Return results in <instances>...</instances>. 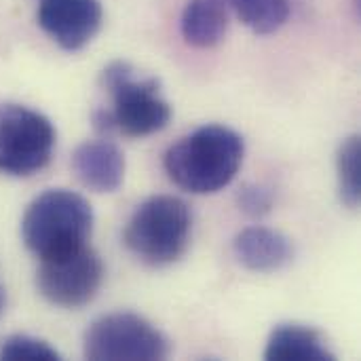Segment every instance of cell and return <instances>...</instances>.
<instances>
[{
	"label": "cell",
	"mask_w": 361,
	"mask_h": 361,
	"mask_svg": "<svg viewBox=\"0 0 361 361\" xmlns=\"http://www.w3.org/2000/svg\"><path fill=\"white\" fill-rule=\"evenodd\" d=\"M190 207L173 195L146 199L125 226L127 250L150 267H167L184 256L190 243Z\"/></svg>",
	"instance_id": "277c9868"
},
{
	"label": "cell",
	"mask_w": 361,
	"mask_h": 361,
	"mask_svg": "<svg viewBox=\"0 0 361 361\" xmlns=\"http://www.w3.org/2000/svg\"><path fill=\"white\" fill-rule=\"evenodd\" d=\"M231 8L243 25L260 36L275 34L290 19V0H231Z\"/></svg>",
	"instance_id": "4fadbf2b"
},
{
	"label": "cell",
	"mask_w": 361,
	"mask_h": 361,
	"mask_svg": "<svg viewBox=\"0 0 361 361\" xmlns=\"http://www.w3.org/2000/svg\"><path fill=\"white\" fill-rule=\"evenodd\" d=\"M237 201H239V207L245 216L258 220V218H264L267 214H271L275 197H273V190L269 186L250 182V184L241 186Z\"/></svg>",
	"instance_id": "2e32d148"
},
{
	"label": "cell",
	"mask_w": 361,
	"mask_h": 361,
	"mask_svg": "<svg viewBox=\"0 0 361 361\" xmlns=\"http://www.w3.org/2000/svg\"><path fill=\"white\" fill-rule=\"evenodd\" d=\"M104 283V262L99 254L82 245L76 252L40 260L36 286L42 298L61 309L89 305Z\"/></svg>",
	"instance_id": "52a82bcc"
},
{
	"label": "cell",
	"mask_w": 361,
	"mask_h": 361,
	"mask_svg": "<svg viewBox=\"0 0 361 361\" xmlns=\"http://www.w3.org/2000/svg\"><path fill=\"white\" fill-rule=\"evenodd\" d=\"M55 148L53 123L21 104H0V171L32 176L49 165Z\"/></svg>",
	"instance_id": "8992f818"
},
{
	"label": "cell",
	"mask_w": 361,
	"mask_h": 361,
	"mask_svg": "<svg viewBox=\"0 0 361 361\" xmlns=\"http://www.w3.org/2000/svg\"><path fill=\"white\" fill-rule=\"evenodd\" d=\"M243 137L224 125H205L184 135L165 152L169 180L192 195H214L226 188L243 165Z\"/></svg>",
	"instance_id": "6da1fadb"
},
{
	"label": "cell",
	"mask_w": 361,
	"mask_h": 361,
	"mask_svg": "<svg viewBox=\"0 0 361 361\" xmlns=\"http://www.w3.org/2000/svg\"><path fill=\"white\" fill-rule=\"evenodd\" d=\"M99 80L112 95V108L93 112V127L99 133L118 131L127 137H146L167 127L171 106L163 99L157 78H140L129 61L116 59L104 68Z\"/></svg>",
	"instance_id": "7a4b0ae2"
},
{
	"label": "cell",
	"mask_w": 361,
	"mask_h": 361,
	"mask_svg": "<svg viewBox=\"0 0 361 361\" xmlns=\"http://www.w3.org/2000/svg\"><path fill=\"white\" fill-rule=\"evenodd\" d=\"M231 15V0H188L180 19L182 38L190 47L212 49L226 36Z\"/></svg>",
	"instance_id": "8fae6325"
},
{
	"label": "cell",
	"mask_w": 361,
	"mask_h": 361,
	"mask_svg": "<svg viewBox=\"0 0 361 361\" xmlns=\"http://www.w3.org/2000/svg\"><path fill=\"white\" fill-rule=\"evenodd\" d=\"M93 228L89 201L66 188L38 195L21 218V239L40 260L57 258L87 245Z\"/></svg>",
	"instance_id": "3957f363"
},
{
	"label": "cell",
	"mask_w": 361,
	"mask_h": 361,
	"mask_svg": "<svg viewBox=\"0 0 361 361\" xmlns=\"http://www.w3.org/2000/svg\"><path fill=\"white\" fill-rule=\"evenodd\" d=\"M38 25L66 51H80L102 27L104 6L99 0H40Z\"/></svg>",
	"instance_id": "ba28073f"
},
{
	"label": "cell",
	"mask_w": 361,
	"mask_h": 361,
	"mask_svg": "<svg viewBox=\"0 0 361 361\" xmlns=\"http://www.w3.org/2000/svg\"><path fill=\"white\" fill-rule=\"evenodd\" d=\"M169 355V341L135 313H110L85 332V357L93 361H159Z\"/></svg>",
	"instance_id": "5b68a950"
},
{
	"label": "cell",
	"mask_w": 361,
	"mask_h": 361,
	"mask_svg": "<svg viewBox=\"0 0 361 361\" xmlns=\"http://www.w3.org/2000/svg\"><path fill=\"white\" fill-rule=\"evenodd\" d=\"M233 254L241 267L254 273H275L294 258L292 241L267 226H247L233 241Z\"/></svg>",
	"instance_id": "30bf717a"
},
{
	"label": "cell",
	"mask_w": 361,
	"mask_h": 361,
	"mask_svg": "<svg viewBox=\"0 0 361 361\" xmlns=\"http://www.w3.org/2000/svg\"><path fill=\"white\" fill-rule=\"evenodd\" d=\"M72 169L93 192H114L125 180V154L110 140H91L72 154Z\"/></svg>",
	"instance_id": "9c48e42d"
},
{
	"label": "cell",
	"mask_w": 361,
	"mask_h": 361,
	"mask_svg": "<svg viewBox=\"0 0 361 361\" xmlns=\"http://www.w3.org/2000/svg\"><path fill=\"white\" fill-rule=\"evenodd\" d=\"M0 360L6 361H57L59 353L42 338L30 334L8 336L0 345Z\"/></svg>",
	"instance_id": "9a60e30c"
},
{
	"label": "cell",
	"mask_w": 361,
	"mask_h": 361,
	"mask_svg": "<svg viewBox=\"0 0 361 361\" xmlns=\"http://www.w3.org/2000/svg\"><path fill=\"white\" fill-rule=\"evenodd\" d=\"M2 309H4V292L0 288V315H2Z\"/></svg>",
	"instance_id": "e0dca14e"
},
{
	"label": "cell",
	"mask_w": 361,
	"mask_h": 361,
	"mask_svg": "<svg viewBox=\"0 0 361 361\" xmlns=\"http://www.w3.org/2000/svg\"><path fill=\"white\" fill-rule=\"evenodd\" d=\"M264 357L271 361H334V353L317 330L283 324L271 332Z\"/></svg>",
	"instance_id": "7c38bea8"
},
{
	"label": "cell",
	"mask_w": 361,
	"mask_h": 361,
	"mask_svg": "<svg viewBox=\"0 0 361 361\" xmlns=\"http://www.w3.org/2000/svg\"><path fill=\"white\" fill-rule=\"evenodd\" d=\"M336 173H338V192L341 201L355 209L361 201V137H347L336 154Z\"/></svg>",
	"instance_id": "5bb4252c"
}]
</instances>
